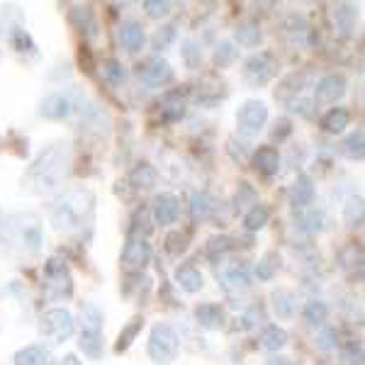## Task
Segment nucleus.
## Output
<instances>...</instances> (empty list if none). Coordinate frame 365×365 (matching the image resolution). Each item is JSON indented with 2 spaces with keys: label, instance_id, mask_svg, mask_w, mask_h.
<instances>
[{
  "label": "nucleus",
  "instance_id": "0eeeda50",
  "mask_svg": "<svg viewBox=\"0 0 365 365\" xmlns=\"http://www.w3.org/2000/svg\"><path fill=\"white\" fill-rule=\"evenodd\" d=\"M44 278H46V297L49 299H63L71 297L73 292V280L66 268V263L58 261V258H49L44 266Z\"/></svg>",
  "mask_w": 365,
  "mask_h": 365
},
{
  "label": "nucleus",
  "instance_id": "4be33fe9",
  "mask_svg": "<svg viewBox=\"0 0 365 365\" xmlns=\"http://www.w3.org/2000/svg\"><path fill=\"white\" fill-rule=\"evenodd\" d=\"M334 22H336L341 37H349L351 29L356 27V10H353V5L349 3L336 5V10H334Z\"/></svg>",
  "mask_w": 365,
  "mask_h": 365
},
{
  "label": "nucleus",
  "instance_id": "39448f33",
  "mask_svg": "<svg viewBox=\"0 0 365 365\" xmlns=\"http://www.w3.org/2000/svg\"><path fill=\"white\" fill-rule=\"evenodd\" d=\"M180 349L178 334L170 324H156L149 336V358L156 365H168L175 361Z\"/></svg>",
  "mask_w": 365,
  "mask_h": 365
},
{
  "label": "nucleus",
  "instance_id": "6ab92c4d",
  "mask_svg": "<svg viewBox=\"0 0 365 365\" xmlns=\"http://www.w3.org/2000/svg\"><path fill=\"white\" fill-rule=\"evenodd\" d=\"M195 319L202 329H207V331H215V329H220L222 324H225V312H222L220 304H200L195 309Z\"/></svg>",
  "mask_w": 365,
  "mask_h": 365
},
{
  "label": "nucleus",
  "instance_id": "bb28decb",
  "mask_svg": "<svg viewBox=\"0 0 365 365\" xmlns=\"http://www.w3.org/2000/svg\"><path fill=\"white\" fill-rule=\"evenodd\" d=\"M327 314H329V309H327V304H324L322 299H309V302L304 304V309H302V317H304V322H307L309 327H322V324L327 322Z\"/></svg>",
  "mask_w": 365,
  "mask_h": 365
},
{
  "label": "nucleus",
  "instance_id": "09e8293b",
  "mask_svg": "<svg viewBox=\"0 0 365 365\" xmlns=\"http://www.w3.org/2000/svg\"><path fill=\"white\" fill-rule=\"evenodd\" d=\"M13 46L17 51H25V46H32L25 29H15V32H13Z\"/></svg>",
  "mask_w": 365,
  "mask_h": 365
},
{
  "label": "nucleus",
  "instance_id": "f03ea898",
  "mask_svg": "<svg viewBox=\"0 0 365 365\" xmlns=\"http://www.w3.org/2000/svg\"><path fill=\"white\" fill-rule=\"evenodd\" d=\"M93 210H96V197L88 187H76L66 192L51 210V225L56 232L71 234L91 225Z\"/></svg>",
  "mask_w": 365,
  "mask_h": 365
},
{
  "label": "nucleus",
  "instance_id": "393cba45",
  "mask_svg": "<svg viewBox=\"0 0 365 365\" xmlns=\"http://www.w3.org/2000/svg\"><path fill=\"white\" fill-rule=\"evenodd\" d=\"M263 349L268 351H280L282 346L287 344V331L282 327H278V324H270V327L263 329Z\"/></svg>",
  "mask_w": 365,
  "mask_h": 365
},
{
  "label": "nucleus",
  "instance_id": "864d4df0",
  "mask_svg": "<svg viewBox=\"0 0 365 365\" xmlns=\"http://www.w3.org/2000/svg\"><path fill=\"white\" fill-rule=\"evenodd\" d=\"M266 365H290L287 363V358H280V356H275V358H270V361Z\"/></svg>",
  "mask_w": 365,
  "mask_h": 365
},
{
  "label": "nucleus",
  "instance_id": "a18cd8bd",
  "mask_svg": "<svg viewBox=\"0 0 365 365\" xmlns=\"http://www.w3.org/2000/svg\"><path fill=\"white\" fill-rule=\"evenodd\" d=\"M344 361H349L351 365H363V346H361V344H356V341L346 344V349H344Z\"/></svg>",
  "mask_w": 365,
  "mask_h": 365
},
{
  "label": "nucleus",
  "instance_id": "473e14b6",
  "mask_svg": "<svg viewBox=\"0 0 365 365\" xmlns=\"http://www.w3.org/2000/svg\"><path fill=\"white\" fill-rule=\"evenodd\" d=\"M129 180H132V185H137V187H151L156 182V170H154V166H149V163H139V166L132 170Z\"/></svg>",
  "mask_w": 365,
  "mask_h": 365
},
{
  "label": "nucleus",
  "instance_id": "412c9836",
  "mask_svg": "<svg viewBox=\"0 0 365 365\" xmlns=\"http://www.w3.org/2000/svg\"><path fill=\"white\" fill-rule=\"evenodd\" d=\"M312 200H314V182H312L307 175H299L290 190V202L295 205V207H307Z\"/></svg>",
  "mask_w": 365,
  "mask_h": 365
},
{
  "label": "nucleus",
  "instance_id": "c85d7f7f",
  "mask_svg": "<svg viewBox=\"0 0 365 365\" xmlns=\"http://www.w3.org/2000/svg\"><path fill=\"white\" fill-rule=\"evenodd\" d=\"M222 285L232 292L246 290V287L251 285V278H249V273H246V268H232V270H227V273H222Z\"/></svg>",
  "mask_w": 365,
  "mask_h": 365
},
{
  "label": "nucleus",
  "instance_id": "58836bf2",
  "mask_svg": "<svg viewBox=\"0 0 365 365\" xmlns=\"http://www.w3.org/2000/svg\"><path fill=\"white\" fill-rule=\"evenodd\" d=\"M234 58H237V49H234V44L232 42H222L220 46H217V51H215V61H217V66H229V63H234Z\"/></svg>",
  "mask_w": 365,
  "mask_h": 365
},
{
  "label": "nucleus",
  "instance_id": "ea45409f",
  "mask_svg": "<svg viewBox=\"0 0 365 365\" xmlns=\"http://www.w3.org/2000/svg\"><path fill=\"white\" fill-rule=\"evenodd\" d=\"M73 22H78V27H88V34H96V20H93L91 8H73Z\"/></svg>",
  "mask_w": 365,
  "mask_h": 365
},
{
  "label": "nucleus",
  "instance_id": "f704fd0d",
  "mask_svg": "<svg viewBox=\"0 0 365 365\" xmlns=\"http://www.w3.org/2000/svg\"><path fill=\"white\" fill-rule=\"evenodd\" d=\"M278 268H280V258H278V253H266V256L258 261V266H256V275L261 280H273V275L278 273Z\"/></svg>",
  "mask_w": 365,
  "mask_h": 365
},
{
  "label": "nucleus",
  "instance_id": "a19ab883",
  "mask_svg": "<svg viewBox=\"0 0 365 365\" xmlns=\"http://www.w3.org/2000/svg\"><path fill=\"white\" fill-rule=\"evenodd\" d=\"M299 227H302L304 232H322V229H324V217H322V212H314V210H312L309 215H304L302 220H299Z\"/></svg>",
  "mask_w": 365,
  "mask_h": 365
},
{
  "label": "nucleus",
  "instance_id": "de8ad7c7",
  "mask_svg": "<svg viewBox=\"0 0 365 365\" xmlns=\"http://www.w3.org/2000/svg\"><path fill=\"white\" fill-rule=\"evenodd\" d=\"M334 339H336V331H334V329H327V331H322L319 336H317L314 344H317V349H319V351H331L334 346H336V341H334Z\"/></svg>",
  "mask_w": 365,
  "mask_h": 365
},
{
  "label": "nucleus",
  "instance_id": "1a4fd4ad",
  "mask_svg": "<svg viewBox=\"0 0 365 365\" xmlns=\"http://www.w3.org/2000/svg\"><path fill=\"white\" fill-rule=\"evenodd\" d=\"M278 73V61L270 51H261V54H253L246 58L244 63V78L251 86H266L268 81H273V76Z\"/></svg>",
  "mask_w": 365,
  "mask_h": 365
},
{
  "label": "nucleus",
  "instance_id": "e433bc0d",
  "mask_svg": "<svg viewBox=\"0 0 365 365\" xmlns=\"http://www.w3.org/2000/svg\"><path fill=\"white\" fill-rule=\"evenodd\" d=\"M344 151H346V156H351V158H363V154H365V134H363V129H356V132H353L351 137L344 141Z\"/></svg>",
  "mask_w": 365,
  "mask_h": 365
},
{
  "label": "nucleus",
  "instance_id": "4c0bfd02",
  "mask_svg": "<svg viewBox=\"0 0 365 365\" xmlns=\"http://www.w3.org/2000/svg\"><path fill=\"white\" fill-rule=\"evenodd\" d=\"M100 73H103V78L108 81V83H122L125 81V66H122L120 61H115V58H110V61H103V66H100Z\"/></svg>",
  "mask_w": 365,
  "mask_h": 365
},
{
  "label": "nucleus",
  "instance_id": "79ce46f5",
  "mask_svg": "<svg viewBox=\"0 0 365 365\" xmlns=\"http://www.w3.org/2000/svg\"><path fill=\"white\" fill-rule=\"evenodd\" d=\"M182 58H185V63L190 68H195L200 63V58H202V54H200V46L197 42H192V39H187L185 44H182Z\"/></svg>",
  "mask_w": 365,
  "mask_h": 365
},
{
  "label": "nucleus",
  "instance_id": "f8f14e48",
  "mask_svg": "<svg viewBox=\"0 0 365 365\" xmlns=\"http://www.w3.org/2000/svg\"><path fill=\"white\" fill-rule=\"evenodd\" d=\"M139 78H141V83L149 88H161L173 78V68H170V63L163 61V58H151L146 66L139 68Z\"/></svg>",
  "mask_w": 365,
  "mask_h": 365
},
{
  "label": "nucleus",
  "instance_id": "c03bdc74",
  "mask_svg": "<svg viewBox=\"0 0 365 365\" xmlns=\"http://www.w3.org/2000/svg\"><path fill=\"white\" fill-rule=\"evenodd\" d=\"M144 8L149 17H166L170 13V3H166V0H146Z\"/></svg>",
  "mask_w": 365,
  "mask_h": 365
},
{
  "label": "nucleus",
  "instance_id": "423d86ee",
  "mask_svg": "<svg viewBox=\"0 0 365 365\" xmlns=\"http://www.w3.org/2000/svg\"><path fill=\"white\" fill-rule=\"evenodd\" d=\"M73 314L68 309L54 307V309H46L42 314V322H39V336L49 344H63L73 336Z\"/></svg>",
  "mask_w": 365,
  "mask_h": 365
},
{
  "label": "nucleus",
  "instance_id": "f3484780",
  "mask_svg": "<svg viewBox=\"0 0 365 365\" xmlns=\"http://www.w3.org/2000/svg\"><path fill=\"white\" fill-rule=\"evenodd\" d=\"M120 42L125 46L127 51H141L146 44V34L144 29H141L139 22H125V25L120 27Z\"/></svg>",
  "mask_w": 365,
  "mask_h": 365
},
{
  "label": "nucleus",
  "instance_id": "a878e982",
  "mask_svg": "<svg viewBox=\"0 0 365 365\" xmlns=\"http://www.w3.org/2000/svg\"><path fill=\"white\" fill-rule=\"evenodd\" d=\"M349 113H346L344 108H334V110H329L327 115L322 117V127L327 129V132H344L346 127H349Z\"/></svg>",
  "mask_w": 365,
  "mask_h": 365
},
{
  "label": "nucleus",
  "instance_id": "603ef678",
  "mask_svg": "<svg viewBox=\"0 0 365 365\" xmlns=\"http://www.w3.org/2000/svg\"><path fill=\"white\" fill-rule=\"evenodd\" d=\"M292 113L297 115H309V103H304V100H299V103H292Z\"/></svg>",
  "mask_w": 365,
  "mask_h": 365
},
{
  "label": "nucleus",
  "instance_id": "2eb2a0df",
  "mask_svg": "<svg viewBox=\"0 0 365 365\" xmlns=\"http://www.w3.org/2000/svg\"><path fill=\"white\" fill-rule=\"evenodd\" d=\"M15 365H56V358L49 349L34 344L15 353Z\"/></svg>",
  "mask_w": 365,
  "mask_h": 365
},
{
  "label": "nucleus",
  "instance_id": "7c9ffc66",
  "mask_svg": "<svg viewBox=\"0 0 365 365\" xmlns=\"http://www.w3.org/2000/svg\"><path fill=\"white\" fill-rule=\"evenodd\" d=\"M261 29H258V25H251V22H246V25H241L237 32H234V39L241 44V46H246V49H253V46H258L261 44Z\"/></svg>",
  "mask_w": 365,
  "mask_h": 365
},
{
  "label": "nucleus",
  "instance_id": "5fc2aeb1",
  "mask_svg": "<svg viewBox=\"0 0 365 365\" xmlns=\"http://www.w3.org/2000/svg\"><path fill=\"white\" fill-rule=\"evenodd\" d=\"M61 365H83V363H81L76 356H66V358H63V361H61Z\"/></svg>",
  "mask_w": 365,
  "mask_h": 365
},
{
  "label": "nucleus",
  "instance_id": "9d476101",
  "mask_svg": "<svg viewBox=\"0 0 365 365\" xmlns=\"http://www.w3.org/2000/svg\"><path fill=\"white\" fill-rule=\"evenodd\" d=\"M76 110V98L71 91H56L51 96H46L39 105V115L46 120H63Z\"/></svg>",
  "mask_w": 365,
  "mask_h": 365
},
{
  "label": "nucleus",
  "instance_id": "ddd939ff",
  "mask_svg": "<svg viewBox=\"0 0 365 365\" xmlns=\"http://www.w3.org/2000/svg\"><path fill=\"white\" fill-rule=\"evenodd\" d=\"M151 261V246L144 239H132L122 251V266L129 270H141Z\"/></svg>",
  "mask_w": 365,
  "mask_h": 365
},
{
  "label": "nucleus",
  "instance_id": "aec40b11",
  "mask_svg": "<svg viewBox=\"0 0 365 365\" xmlns=\"http://www.w3.org/2000/svg\"><path fill=\"white\" fill-rule=\"evenodd\" d=\"M253 166L261 170L263 175H275L280 170L278 149H273V146H263V149H258L256 156H253Z\"/></svg>",
  "mask_w": 365,
  "mask_h": 365
},
{
  "label": "nucleus",
  "instance_id": "c9c22d12",
  "mask_svg": "<svg viewBox=\"0 0 365 365\" xmlns=\"http://www.w3.org/2000/svg\"><path fill=\"white\" fill-rule=\"evenodd\" d=\"M344 220L349 227H361L363 225V200L351 197L344 207Z\"/></svg>",
  "mask_w": 365,
  "mask_h": 365
},
{
  "label": "nucleus",
  "instance_id": "5701e85b",
  "mask_svg": "<svg viewBox=\"0 0 365 365\" xmlns=\"http://www.w3.org/2000/svg\"><path fill=\"white\" fill-rule=\"evenodd\" d=\"M161 115L166 122H178L185 115V100L180 98V93H168L161 105Z\"/></svg>",
  "mask_w": 365,
  "mask_h": 365
},
{
  "label": "nucleus",
  "instance_id": "9b49d317",
  "mask_svg": "<svg viewBox=\"0 0 365 365\" xmlns=\"http://www.w3.org/2000/svg\"><path fill=\"white\" fill-rule=\"evenodd\" d=\"M151 212H154L156 225L170 227L178 222L180 205H178V200H175V195H170V192H158L154 197V202H151Z\"/></svg>",
  "mask_w": 365,
  "mask_h": 365
},
{
  "label": "nucleus",
  "instance_id": "dca6fc26",
  "mask_svg": "<svg viewBox=\"0 0 365 365\" xmlns=\"http://www.w3.org/2000/svg\"><path fill=\"white\" fill-rule=\"evenodd\" d=\"M273 312L278 314V319H290L292 314H295L297 309V297L292 290H287V287H278V290H273Z\"/></svg>",
  "mask_w": 365,
  "mask_h": 365
},
{
  "label": "nucleus",
  "instance_id": "2f4dec72",
  "mask_svg": "<svg viewBox=\"0 0 365 365\" xmlns=\"http://www.w3.org/2000/svg\"><path fill=\"white\" fill-rule=\"evenodd\" d=\"M141 327H144V319H141V317H134V319L129 322L125 329H122L120 339H117V353L127 351L129 346H132V341L137 339V334L141 331Z\"/></svg>",
  "mask_w": 365,
  "mask_h": 365
},
{
  "label": "nucleus",
  "instance_id": "6e6552de",
  "mask_svg": "<svg viewBox=\"0 0 365 365\" xmlns=\"http://www.w3.org/2000/svg\"><path fill=\"white\" fill-rule=\"evenodd\" d=\"M266 122H268V108L261 100H246L237 113V127H239V134H244V137H256V134H261Z\"/></svg>",
  "mask_w": 365,
  "mask_h": 365
},
{
  "label": "nucleus",
  "instance_id": "20e7f679",
  "mask_svg": "<svg viewBox=\"0 0 365 365\" xmlns=\"http://www.w3.org/2000/svg\"><path fill=\"white\" fill-rule=\"evenodd\" d=\"M103 312L96 302H86L81 309V336H78V349L86 353L91 361H98L105 351L103 341Z\"/></svg>",
  "mask_w": 365,
  "mask_h": 365
},
{
  "label": "nucleus",
  "instance_id": "3c124183",
  "mask_svg": "<svg viewBox=\"0 0 365 365\" xmlns=\"http://www.w3.org/2000/svg\"><path fill=\"white\" fill-rule=\"evenodd\" d=\"M290 134V122L287 120H280L278 122V129H275V139H285Z\"/></svg>",
  "mask_w": 365,
  "mask_h": 365
},
{
  "label": "nucleus",
  "instance_id": "8fccbe9b",
  "mask_svg": "<svg viewBox=\"0 0 365 365\" xmlns=\"http://www.w3.org/2000/svg\"><path fill=\"white\" fill-rule=\"evenodd\" d=\"M173 27H163V34H156V39H154V42H156V46H163V44H166V42H170V39H173Z\"/></svg>",
  "mask_w": 365,
  "mask_h": 365
},
{
  "label": "nucleus",
  "instance_id": "a211bd4d",
  "mask_svg": "<svg viewBox=\"0 0 365 365\" xmlns=\"http://www.w3.org/2000/svg\"><path fill=\"white\" fill-rule=\"evenodd\" d=\"M175 282H178V287H182L185 292H200L202 290V285H205V278H202V273L195 268V266H190V263H185V266H180L178 270H175Z\"/></svg>",
  "mask_w": 365,
  "mask_h": 365
},
{
  "label": "nucleus",
  "instance_id": "49530a36",
  "mask_svg": "<svg viewBox=\"0 0 365 365\" xmlns=\"http://www.w3.org/2000/svg\"><path fill=\"white\" fill-rule=\"evenodd\" d=\"M246 200H249L251 205H256V192H253V187L249 185V182H241L237 197H234V202H237V210H244V202H246Z\"/></svg>",
  "mask_w": 365,
  "mask_h": 365
},
{
  "label": "nucleus",
  "instance_id": "72a5a7b5",
  "mask_svg": "<svg viewBox=\"0 0 365 365\" xmlns=\"http://www.w3.org/2000/svg\"><path fill=\"white\" fill-rule=\"evenodd\" d=\"M229 249H232V239H229V237H215V239H210L207 249H205V256H207L212 263H220Z\"/></svg>",
  "mask_w": 365,
  "mask_h": 365
},
{
  "label": "nucleus",
  "instance_id": "b1692460",
  "mask_svg": "<svg viewBox=\"0 0 365 365\" xmlns=\"http://www.w3.org/2000/svg\"><path fill=\"white\" fill-rule=\"evenodd\" d=\"M190 212H192V220H207L212 212H215V200L207 192H192Z\"/></svg>",
  "mask_w": 365,
  "mask_h": 365
},
{
  "label": "nucleus",
  "instance_id": "cd10ccee",
  "mask_svg": "<svg viewBox=\"0 0 365 365\" xmlns=\"http://www.w3.org/2000/svg\"><path fill=\"white\" fill-rule=\"evenodd\" d=\"M268 217H270V212L266 205H261V202H256L253 207L246 212V217H244V225L249 232H258V229H263L268 225Z\"/></svg>",
  "mask_w": 365,
  "mask_h": 365
},
{
  "label": "nucleus",
  "instance_id": "4468645a",
  "mask_svg": "<svg viewBox=\"0 0 365 365\" xmlns=\"http://www.w3.org/2000/svg\"><path fill=\"white\" fill-rule=\"evenodd\" d=\"M344 93H346V78L344 76H336V73L324 76L314 88V98H317V103H322V105L336 103Z\"/></svg>",
  "mask_w": 365,
  "mask_h": 365
},
{
  "label": "nucleus",
  "instance_id": "37998d69",
  "mask_svg": "<svg viewBox=\"0 0 365 365\" xmlns=\"http://www.w3.org/2000/svg\"><path fill=\"white\" fill-rule=\"evenodd\" d=\"M185 246H187V237L180 232L170 234V237L166 239V251L170 253V256H178V253L185 251Z\"/></svg>",
  "mask_w": 365,
  "mask_h": 365
},
{
  "label": "nucleus",
  "instance_id": "c756f323",
  "mask_svg": "<svg viewBox=\"0 0 365 365\" xmlns=\"http://www.w3.org/2000/svg\"><path fill=\"white\" fill-rule=\"evenodd\" d=\"M307 34H309V27H307V22H304V17H290V20H287V37H290L292 46L307 44Z\"/></svg>",
  "mask_w": 365,
  "mask_h": 365
},
{
  "label": "nucleus",
  "instance_id": "7ed1b4c3",
  "mask_svg": "<svg viewBox=\"0 0 365 365\" xmlns=\"http://www.w3.org/2000/svg\"><path fill=\"white\" fill-rule=\"evenodd\" d=\"M66 166H68L66 144H54V146H49V149H44L27 173V180H29V185H32V190L37 192V195H49V192H54L56 187L61 185L63 175H66Z\"/></svg>",
  "mask_w": 365,
  "mask_h": 365
},
{
  "label": "nucleus",
  "instance_id": "f257e3e1",
  "mask_svg": "<svg viewBox=\"0 0 365 365\" xmlns=\"http://www.w3.org/2000/svg\"><path fill=\"white\" fill-rule=\"evenodd\" d=\"M0 239L17 253H39L44 244L42 222L32 212H15L0 222Z\"/></svg>",
  "mask_w": 365,
  "mask_h": 365
}]
</instances>
